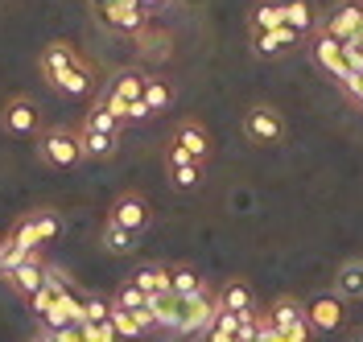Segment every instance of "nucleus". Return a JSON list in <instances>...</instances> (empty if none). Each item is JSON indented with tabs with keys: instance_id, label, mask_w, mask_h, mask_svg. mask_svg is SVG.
Here are the masks:
<instances>
[{
	"instance_id": "24",
	"label": "nucleus",
	"mask_w": 363,
	"mask_h": 342,
	"mask_svg": "<svg viewBox=\"0 0 363 342\" xmlns=\"http://www.w3.org/2000/svg\"><path fill=\"white\" fill-rule=\"evenodd\" d=\"M140 99H145L149 115H161L169 103H174V87H169L165 79H157V74H149V79H145V95H140Z\"/></svg>"
},
{
	"instance_id": "19",
	"label": "nucleus",
	"mask_w": 363,
	"mask_h": 342,
	"mask_svg": "<svg viewBox=\"0 0 363 342\" xmlns=\"http://www.w3.org/2000/svg\"><path fill=\"white\" fill-rule=\"evenodd\" d=\"M120 128H124V124L104 108V99H95V108H87L83 124H79V132H99V137H120Z\"/></svg>"
},
{
	"instance_id": "13",
	"label": "nucleus",
	"mask_w": 363,
	"mask_h": 342,
	"mask_svg": "<svg viewBox=\"0 0 363 342\" xmlns=\"http://www.w3.org/2000/svg\"><path fill=\"white\" fill-rule=\"evenodd\" d=\"M297 42H301V33H294L289 25L264 29V33H252V54H260V58H281V54H289Z\"/></svg>"
},
{
	"instance_id": "9",
	"label": "nucleus",
	"mask_w": 363,
	"mask_h": 342,
	"mask_svg": "<svg viewBox=\"0 0 363 342\" xmlns=\"http://www.w3.org/2000/svg\"><path fill=\"white\" fill-rule=\"evenodd\" d=\"M363 29V0H342L339 8L322 21V33L335 42H355Z\"/></svg>"
},
{
	"instance_id": "39",
	"label": "nucleus",
	"mask_w": 363,
	"mask_h": 342,
	"mask_svg": "<svg viewBox=\"0 0 363 342\" xmlns=\"http://www.w3.org/2000/svg\"><path fill=\"white\" fill-rule=\"evenodd\" d=\"M136 4H140L145 13H157V8H161V4H165V0H136Z\"/></svg>"
},
{
	"instance_id": "8",
	"label": "nucleus",
	"mask_w": 363,
	"mask_h": 342,
	"mask_svg": "<svg viewBox=\"0 0 363 342\" xmlns=\"http://www.w3.org/2000/svg\"><path fill=\"white\" fill-rule=\"evenodd\" d=\"M310 58H314V62H318L322 70H326V74H330L335 83H347V79L355 74V70L347 67V58H342V42L326 38L322 29H318V33H314V42H310Z\"/></svg>"
},
{
	"instance_id": "1",
	"label": "nucleus",
	"mask_w": 363,
	"mask_h": 342,
	"mask_svg": "<svg viewBox=\"0 0 363 342\" xmlns=\"http://www.w3.org/2000/svg\"><path fill=\"white\" fill-rule=\"evenodd\" d=\"M38 67H42L45 83H50L58 95L83 99V95H91V87H95V70H91V62L70 46V42H50V46L42 50V58H38Z\"/></svg>"
},
{
	"instance_id": "25",
	"label": "nucleus",
	"mask_w": 363,
	"mask_h": 342,
	"mask_svg": "<svg viewBox=\"0 0 363 342\" xmlns=\"http://www.w3.org/2000/svg\"><path fill=\"white\" fill-rule=\"evenodd\" d=\"M25 260H42V251H29V248H21L13 235L0 244V276L4 273H13V268H21Z\"/></svg>"
},
{
	"instance_id": "21",
	"label": "nucleus",
	"mask_w": 363,
	"mask_h": 342,
	"mask_svg": "<svg viewBox=\"0 0 363 342\" xmlns=\"http://www.w3.org/2000/svg\"><path fill=\"white\" fill-rule=\"evenodd\" d=\"M285 25L294 29V33H314L318 29V13H314V4L310 0H285Z\"/></svg>"
},
{
	"instance_id": "6",
	"label": "nucleus",
	"mask_w": 363,
	"mask_h": 342,
	"mask_svg": "<svg viewBox=\"0 0 363 342\" xmlns=\"http://www.w3.org/2000/svg\"><path fill=\"white\" fill-rule=\"evenodd\" d=\"M99 17H104V25L116 29V33L140 38V33L149 29V17H153V13H145L136 0H116V4H108V8H99Z\"/></svg>"
},
{
	"instance_id": "36",
	"label": "nucleus",
	"mask_w": 363,
	"mask_h": 342,
	"mask_svg": "<svg viewBox=\"0 0 363 342\" xmlns=\"http://www.w3.org/2000/svg\"><path fill=\"white\" fill-rule=\"evenodd\" d=\"M342 91L351 95V99H355V103H363V74L359 70H355V74H351V79H347V83H339Z\"/></svg>"
},
{
	"instance_id": "40",
	"label": "nucleus",
	"mask_w": 363,
	"mask_h": 342,
	"mask_svg": "<svg viewBox=\"0 0 363 342\" xmlns=\"http://www.w3.org/2000/svg\"><path fill=\"white\" fill-rule=\"evenodd\" d=\"M91 4H95V8H108V4H116V0H91Z\"/></svg>"
},
{
	"instance_id": "16",
	"label": "nucleus",
	"mask_w": 363,
	"mask_h": 342,
	"mask_svg": "<svg viewBox=\"0 0 363 342\" xmlns=\"http://www.w3.org/2000/svg\"><path fill=\"white\" fill-rule=\"evenodd\" d=\"M133 285L149 297V301L174 293V289H169V268H165V264H140V268L133 273Z\"/></svg>"
},
{
	"instance_id": "12",
	"label": "nucleus",
	"mask_w": 363,
	"mask_h": 342,
	"mask_svg": "<svg viewBox=\"0 0 363 342\" xmlns=\"http://www.w3.org/2000/svg\"><path fill=\"white\" fill-rule=\"evenodd\" d=\"M0 124H4L13 137H33V132H38V108H33V99H25V95L9 99L4 112H0Z\"/></svg>"
},
{
	"instance_id": "20",
	"label": "nucleus",
	"mask_w": 363,
	"mask_h": 342,
	"mask_svg": "<svg viewBox=\"0 0 363 342\" xmlns=\"http://www.w3.org/2000/svg\"><path fill=\"white\" fill-rule=\"evenodd\" d=\"M219 305L231 309V314H252L256 309V297H252V289L244 280H227L223 289H219Z\"/></svg>"
},
{
	"instance_id": "37",
	"label": "nucleus",
	"mask_w": 363,
	"mask_h": 342,
	"mask_svg": "<svg viewBox=\"0 0 363 342\" xmlns=\"http://www.w3.org/2000/svg\"><path fill=\"white\" fill-rule=\"evenodd\" d=\"M54 338L58 342H83V334H79V326H67V330H54Z\"/></svg>"
},
{
	"instance_id": "30",
	"label": "nucleus",
	"mask_w": 363,
	"mask_h": 342,
	"mask_svg": "<svg viewBox=\"0 0 363 342\" xmlns=\"http://www.w3.org/2000/svg\"><path fill=\"white\" fill-rule=\"evenodd\" d=\"M112 305H120V309H128V314H140V309H145V305H149V297L140 293V289H136L133 280H124V285H120V289H116Z\"/></svg>"
},
{
	"instance_id": "18",
	"label": "nucleus",
	"mask_w": 363,
	"mask_h": 342,
	"mask_svg": "<svg viewBox=\"0 0 363 342\" xmlns=\"http://www.w3.org/2000/svg\"><path fill=\"white\" fill-rule=\"evenodd\" d=\"M335 293H339L342 301L363 297V260H342L339 273H335Z\"/></svg>"
},
{
	"instance_id": "5",
	"label": "nucleus",
	"mask_w": 363,
	"mask_h": 342,
	"mask_svg": "<svg viewBox=\"0 0 363 342\" xmlns=\"http://www.w3.org/2000/svg\"><path fill=\"white\" fill-rule=\"evenodd\" d=\"M108 223L133 231V235H145L149 223H153V206H149V198H140V194L128 190V194H120V198L108 206Z\"/></svg>"
},
{
	"instance_id": "32",
	"label": "nucleus",
	"mask_w": 363,
	"mask_h": 342,
	"mask_svg": "<svg viewBox=\"0 0 363 342\" xmlns=\"http://www.w3.org/2000/svg\"><path fill=\"white\" fill-rule=\"evenodd\" d=\"M83 314H87L91 326H108V318H112V301H104V297H83Z\"/></svg>"
},
{
	"instance_id": "23",
	"label": "nucleus",
	"mask_w": 363,
	"mask_h": 342,
	"mask_svg": "<svg viewBox=\"0 0 363 342\" xmlns=\"http://www.w3.org/2000/svg\"><path fill=\"white\" fill-rule=\"evenodd\" d=\"M264 318H269L277 330H289V326H297V321H306V305L294 301V297H281V301H272V309L264 314Z\"/></svg>"
},
{
	"instance_id": "28",
	"label": "nucleus",
	"mask_w": 363,
	"mask_h": 342,
	"mask_svg": "<svg viewBox=\"0 0 363 342\" xmlns=\"http://www.w3.org/2000/svg\"><path fill=\"white\" fill-rule=\"evenodd\" d=\"M79 140H83V157H95V161L112 157L116 144H120V137H99V132H79Z\"/></svg>"
},
{
	"instance_id": "15",
	"label": "nucleus",
	"mask_w": 363,
	"mask_h": 342,
	"mask_svg": "<svg viewBox=\"0 0 363 342\" xmlns=\"http://www.w3.org/2000/svg\"><path fill=\"white\" fill-rule=\"evenodd\" d=\"M4 280H9V289H13V293H21L25 301H29V297L45 285V264H42V260H25L21 268L4 273Z\"/></svg>"
},
{
	"instance_id": "22",
	"label": "nucleus",
	"mask_w": 363,
	"mask_h": 342,
	"mask_svg": "<svg viewBox=\"0 0 363 342\" xmlns=\"http://www.w3.org/2000/svg\"><path fill=\"white\" fill-rule=\"evenodd\" d=\"M25 219H29L33 235L42 239V248H45V244H54V239H58V231H62V219H58V210H50V206H42V210H29Z\"/></svg>"
},
{
	"instance_id": "34",
	"label": "nucleus",
	"mask_w": 363,
	"mask_h": 342,
	"mask_svg": "<svg viewBox=\"0 0 363 342\" xmlns=\"http://www.w3.org/2000/svg\"><path fill=\"white\" fill-rule=\"evenodd\" d=\"M79 334H83V342H124L112 330V321H108V326H91V321H83V326H79Z\"/></svg>"
},
{
	"instance_id": "10",
	"label": "nucleus",
	"mask_w": 363,
	"mask_h": 342,
	"mask_svg": "<svg viewBox=\"0 0 363 342\" xmlns=\"http://www.w3.org/2000/svg\"><path fill=\"white\" fill-rule=\"evenodd\" d=\"M165 165H169V182L178 186V190H194V186L203 182V161H194L186 149H178L174 140H169V149H165Z\"/></svg>"
},
{
	"instance_id": "3",
	"label": "nucleus",
	"mask_w": 363,
	"mask_h": 342,
	"mask_svg": "<svg viewBox=\"0 0 363 342\" xmlns=\"http://www.w3.org/2000/svg\"><path fill=\"white\" fill-rule=\"evenodd\" d=\"M38 157L54 169H70V165L83 161V140L70 128H45L42 140H38Z\"/></svg>"
},
{
	"instance_id": "7",
	"label": "nucleus",
	"mask_w": 363,
	"mask_h": 342,
	"mask_svg": "<svg viewBox=\"0 0 363 342\" xmlns=\"http://www.w3.org/2000/svg\"><path fill=\"white\" fill-rule=\"evenodd\" d=\"M244 132H248V140H256V144H277V140L285 137V120H281V112L269 108V103H252L248 115H244Z\"/></svg>"
},
{
	"instance_id": "41",
	"label": "nucleus",
	"mask_w": 363,
	"mask_h": 342,
	"mask_svg": "<svg viewBox=\"0 0 363 342\" xmlns=\"http://www.w3.org/2000/svg\"><path fill=\"white\" fill-rule=\"evenodd\" d=\"M351 342H363V330H359V334H355V338H351Z\"/></svg>"
},
{
	"instance_id": "4",
	"label": "nucleus",
	"mask_w": 363,
	"mask_h": 342,
	"mask_svg": "<svg viewBox=\"0 0 363 342\" xmlns=\"http://www.w3.org/2000/svg\"><path fill=\"white\" fill-rule=\"evenodd\" d=\"M182 301V314H178V334H206L211 321L219 318V293L211 289H199L194 297H178Z\"/></svg>"
},
{
	"instance_id": "33",
	"label": "nucleus",
	"mask_w": 363,
	"mask_h": 342,
	"mask_svg": "<svg viewBox=\"0 0 363 342\" xmlns=\"http://www.w3.org/2000/svg\"><path fill=\"white\" fill-rule=\"evenodd\" d=\"M42 326L45 330H67V326H74V318H70V309L62 305V301H54V305L42 314Z\"/></svg>"
},
{
	"instance_id": "2",
	"label": "nucleus",
	"mask_w": 363,
	"mask_h": 342,
	"mask_svg": "<svg viewBox=\"0 0 363 342\" xmlns=\"http://www.w3.org/2000/svg\"><path fill=\"white\" fill-rule=\"evenodd\" d=\"M145 79H149V74H140V70H120L112 83H108V91L99 95L104 108H108L120 124H128L133 103H140V95H145Z\"/></svg>"
},
{
	"instance_id": "26",
	"label": "nucleus",
	"mask_w": 363,
	"mask_h": 342,
	"mask_svg": "<svg viewBox=\"0 0 363 342\" xmlns=\"http://www.w3.org/2000/svg\"><path fill=\"white\" fill-rule=\"evenodd\" d=\"M136 239H140V235H133V231L116 227V223H104V248L112 251V256H133Z\"/></svg>"
},
{
	"instance_id": "27",
	"label": "nucleus",
	"mask_w": 363,
	"mask_h": 342,
	"mask_svg": "<svg viewBox=\"0 0 363 342\" xmlns=\"http://www.w3.org/2000/svg\"><path fill=\"white\" fill-rule=\"evenodd\" d=\"M169 289H174V297H194L199 289H206V285L194 268H169Z\"/></svg>"
},
{
	"instance_id": "14",
	"label": "nucleus",
	"mask_w": 363,
	"mask_h": 342,
	"mask_svg": "<svg viewBox=\"0 0 363 342\" xmlns=\"http://www.w3.org/2000/svg\"><path fill=\"white\" fill-rule=\"evenodd\" d=\"M174 144L186 149L194 161H211V137H206V128L199 120H182L178 128H174Z\"/></svg>"
},
{
	"instance_id": "29",
	"label": "nucleus",
	"mask_w": 363,
	"mask_h": 342,
	"mask_svg": "<svg viewBox=\"0 0 363 342\" xmlns=\"http://www.w3.org/2000/svg\"><path fill=\"white\" fill-rule=\"evenodd\" d=\"M235 330H240V314L219 309V318L211 321V330H206V342H231L235 338Z\"/></svg>"
},
{
	"instance_id": "35",
	"label": "nucleus",
	"mask_w": 363,
	"mask_h": 342,
	"mask_svg": "<svg viewBox=\"0 0 363 342\" xmlns=\"http://www.w3.org/2000/svg\"><path fill=\"white\" fill-rule=\"evenodd\" d=\"M54 301H58V297H54V293H50V289H45V285H42L38 293L29 297V309H33V314L42 318V314H45V309H50V305H54Z\"/></svg>"
},
{
	"instance_id": "38",
	"label": "nucleus",
	"mask_w": 363,
	"mask_h": 342,
	"mask_svg": "<svg viewBox=\"0 0 363 342\" xmlns=\"http://www.w3.org/2000/svg\"><path fill=\"white\" fill-rule=\"evenodd\" d=\"M29 342H58V338H54V330H45V326H42V330H38Z\"/></svg>"
},
{
	"instance_id": "11",
	"label": "nucleus",
	"mask_w": 363,
	"mask_h": 342,
	"mask_svg": "<svg viewBox=\"0 0 363 342\" xmlns=\"http://www.w3.org/2000/svg\"><path fill=\"white\" fill-rule=\"evenodd\" d=\"M306 321L314 326L318 334H330L342 326V297L339 293H322L306 305Z\"/></svg>"
},
{
	"instance_id": "17",
	"label": "nucleus",
	"mask_w": 363,
	"mask_h": 342,
	"mask_svg": "<svg viewBox=\"0 0 363 342\" xmlns=\"http://www.w3.org/2000/svg\"><path fill=\"white\" fill-rule=\"evenodd\" d=\"M252 33H264V29H281L285 25V0H256L248 13Z\"/></svg>"
},
{
	"instance_id": "31",
	"label": "nucleus",
	"mask_w": 363,
	"mask_h": 342,
	"mask_svg": "<svg viewBox=\"0 0 363 342\" xmlns=\"http://www.w3.org/2000/svg\"><path fill=\"white\" fill-rule=\"evenodd\" d=\"M112 330L120 334V338L128 342V338H140L145 330H140V321H136V314H128V309H120V305H112Z\"/></svg>"
}]
</instances>
